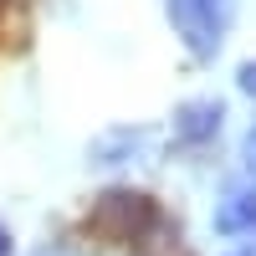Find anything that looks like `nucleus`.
I'll list each match as a JSON object with an SVG mask.
<instances>
[{
  "label": "nucleus",
  "instance_id": "1",
  "mask_svg": "<svg viewBox=\"0 0 256 256\" xmlns=\"http://www.w3.org/2000/svg\"><path fill=\"white\" fill-rule=\"evenodd\" d=\"M164 16L195 62H216L236 26V0H164Z\"/></svg>",
  "mask_w": 256,
  "mask_h": 256
},
{
  "label": "nucleus",
  "instance_id": "2",
  "mask_svg": "<svg viewBox=\"0 0 256 256\" xmlns=\"http://www.w3.org/2000/svg\"><path fill=\"white\" fill-rule=\"evenodd\" d=\"M92 226L113 241H148V230H159V205L148 195H134V190H113L102 195L98 210H92Z\"/></svg>",
  "mask_w": 256,
  "mask_h": 256
},
{
  "label": "nucleus",
  "instance_id": "3",
  "mask_svg": "<svg viewBox=\"0 0 256 256\" xmlns=\"http://www.w3.org/2000/svg\"><path fill=\"white\" fill-rule=\"evenodd\" d=\"M216 230L230 241H256V190H226L216 205Z\"/></svg>",
  "mask_w": 256,
  "mask_h": 256
},
{
  "label": "nucleus",
  "instance_id": "4",
  "mask_svg": "<svg viewBox=\"0 0 256 256\" xmlns=\"http://www.w3.org/2000/svg\"><path fill=\"white\" fill-rule=\"evenodd\" d=\"M220 118H226V108L216 98H200V102H184L180 108V118H174V134L184 138V144H205V138H216V128H220Z\"/></svg>",
  "mask_w": 256,
  "mask_h": 256
},
{
  "label": "nucleus",
  "instance_id": "5",
  "mask_svg": "<svg viewBox=\"0 0 256 256\" xmlns=\"http://www.w3.org/2000/svg\"><path fill=\"white\" fill-rule=\"evenodd\" d=\"M241 88L256 92V62H246V67H241Z\"/></svg>",
  "mask_w": 256,
  "mask_h": 256
},
{
  "label": "nucleus",
  "instance_id": "6",
  "mask_svg": "<svg viewBox=\"0 0 256 256\" xmlns=\"http://www.w3.org/2000/svg\"><path fill=\"white\" fill-rule=\"evenodd\" d=\"M246 164H251V174H256V128L246 134Z\"/></svg>",
  "mask_w": 256,
  "mask_h": 256
},
{
  "label": "nucleus",
  "instance_id": "7",
  "mask_svg": "<svg viewBox=\"0 0 256 256\" xmlns=\"http://www.w3.org/2000/svg\"><path fill=\"white\" fill-rule=\"evenodd\" d=\"M0 256H10V230L0 226Z\"/></svg>",
  "mask_w": 256,
  "mask_h": 256
},
{
  "label": "nucleus",
  "instance_id": "8",
  "mask_svg": "<svg viewBox=\"0 0 256 256\" xmlns=\"http://www.w3.org/2000/svg\"><path fill=\"white\" fill-rule=\"evenodd\" d=\"M236 256H256V241H246V246H241V251H236Z\"/></svg>",
  "mask_w": 256,
  "mask_h": 256
}]
</instances>
